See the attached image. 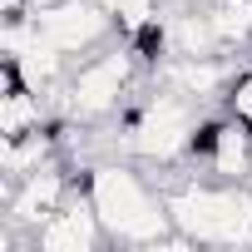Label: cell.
<instances>
[{
	"label": "cell",
	"mask_w": 252,
	"mask_h": 252,
	"mask_svg": "<svg viewBox=\"0 0 252 252\" xmlns=\"http://www.w3.org/2000/svg\"><path fill=\"white\" fill-rule=\"evenodd\" d=\"M30 25L64 60H84V55H94V50H104V45L119 40V25H114L104 0H55V5H45V10L30 15Z\"/></svg>",
	"instance_id": "5"
},
{
	"label": "cell",
	"mask_w": 252,
	"mask_h": 252,
	"mask_svg": "<svg viewBox=\"0 0 252 252\" xmlns=\"http://www.w3.org/2000/svg\"><path fill=\"white\" fill-rule=\"evenodd\" d=\"M50 124V109H45V94L30 89V84H15V89H0V139H20V134H35Z\"/></svg>",
	"instance_id": "8"
},
{
	"label": "cell",
	"mask_w": 252,
	"mask_h": 252,
	"mask_svg": "<svg viewBox=\"0 0 252 252\" xmlns=\"http://www.w3.org/2000/svg\"><path fill=\"white\" fill-rule=\"evenodd\" d=\"M144 74H154V69L119 35L114 45H104V50H94V55L69 64V79L55 89L60 94V114L74 119V124H104V119L124 114V104L134 99Z\"/></svg>",
	"instance_id": "4"
},
{
	"label": "cell",
	"mask_w": 252,
	"mask_h": 252,
	"mask_svg": "<svg viewBox=\"0 0 252 252\" xmlns=\"http://www.w3.org/2000/svg\"><path fill=\"white\" fill-rule=\"evenodd\" d=\"M134 94H139V89H134ZM203 119H208V114H203L198 99H188V94H178V89H163V84L154 79V94L124 104V139H119V149L129 154L134 163H144V168L188 163Z\"/></svg>",
	"instance_id": "3"
},
{
	"label": "cell",
	"mask_w": 252,
	"mask_h": 252,
	"mask_svg": "<svg viewBox=\"0 0 252 252\" xmlns=\"http://www.w3.org/2000/svg\"><path fill=\"white\" fill-rule=\"evenodd\" d=\"M208 20H213L222 55L252 50V0H218V5H208Z\"/></svg>",
	"instance_id": "9"
},
{
	"label": "cell",
	"mask_w": 252,
	"mask_h": 252,
	"mask_svg": "<svg viewBox=\"0 0 252 252\" xmlns=\"http://www.w3.org/2000/svg\"><path fill=\"white\" fill-rule=\"evenodd\" d=\"M84 188L114 247H178V252L193 247V237L173 227L158 178L144 173L139 163H119V158L84 163Z\"/></svg>",
	"instance_id": "1"
},
{
	"label": "cell",
	"mask_w": 252,
	"mask_h": 252,
	"mask_svg": "<svg viewBox=\"0 0 252 252\" xmlns=\"http://www.w3.org/2000/svg\"><path fill=\"white\" fill-rule=\"evenodd\" d=\"M158 178V173H154ZM173 213V227L193 247H252V183H222L208 173H178L158 183Z\"/></svg>",
	"instance_id": "2"
},
{
	"label": "cell",
	"mask_w": 252,
	"mask_h": 252,
	"mask_svg": "<svg viewBox=\"0 0 252 252\" xmlns=\"http://www.w3.org/2000/svg\"><path fill=\"white\" fill-rule=\"evenodd\" d=\"M109 247V232L89 203V188H84V168H79V183L74 193L35 227V252H99Z\"/></svg>",
	"instance_id": "7"
},
{
	"label": "cell",
	"mask_w": 252,
	"mask_h": 252,
	"mask_svg": "<svg viewBox=\"0 0 252 252\" xmlns=\"http://www.w3.org/2000/svg\"><path fill=\"white\" fill-rule=\"evenodd\" d=\"M188 163L208 178H222V183H252V124L227 114V109L208 114L198 124Z\"/></svg>",
	"instance_id": "6"
},
{
	"label": "cell",
	"mask_w": 252,
	"mask_h": 252,
	"mask_svg": "<svg viewBox=\"0 0 252 252\" xmlns=\"http://www.w3.org/2000/svg\"><path fill=\"white\" fill-rule=\"evenodd\" d=\"M0 20L5 25H25L30 20V0H0Z\"/></svg>",
	"instance_id": "10"
}]
</instances>
